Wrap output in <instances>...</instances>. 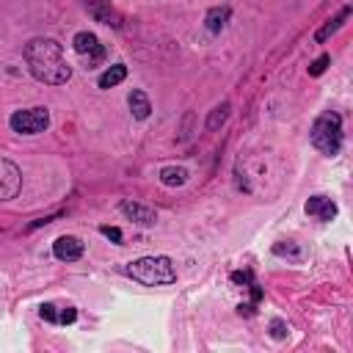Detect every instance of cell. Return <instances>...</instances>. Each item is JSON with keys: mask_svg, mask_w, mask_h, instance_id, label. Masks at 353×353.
I'll list each match as a JSON object with an SVG mask.
<instances>
[{"mask_svg": "<svg viewBox=\"0 0 353 353\" xmlns=\"http://www.w3.org/2000/svg\"><path fill=\"white\" fill-rule=\"evenodd\" d=\"M229 17H232V11H229L226 6H218V8H210V11H207L204 25H207V30H210V33H221V30L226 28Z\"/></svg>", "mask_w": 353, "mask_h": 353, "instance_id": "11", "label": "cell"}, {"mask_svg": "<svg viewBox=\"0 0 353 353\" xmlns=\"http://www.w3.org/2000/svg\"><path fill=\"white\" fill-rule=\"evenodd\" d=\"M124 77H127V66H124V63H116V66H110L108 72L99 74V88H113V85H119Z\"/></svg>", "mask_w": 353, "mask_h": 353, "instance_id": "14", "label": "cell"}, {"mask_svg": "<svg viewBox=\"0 0 353 353\" xmlns=\"http://www.w3.org/2000/svg\"><path fill=\"white\" fill-rule=\"evenodd\" d=\"M232 281H237V284H251V273H248V270H237V273H232Z\"/></svg>", "mask_w": 353, "mask_h": 353, "instance_id": "21", "label": "cell"}, {"mask_svg": "<svg viewBox=\"0 0 353 353\" xmlns=\"http://www.w3.org/2000/svg\"><path fill=\"white\" fill-rule=\"evenodd\" d=\"M25 63L39 83L61 85L72 77V66L63 58V47L55 39H30L25 44Z\"/></svg>", "mask_w": 353, "mask_h": 353, "instance_id": "1", "label": "cell"}, {"mask_svg": "<svg viewBox=\"0 0 353 353\" xmlns=\"http://www.w3.org/2000/svg\"><path fill=\"white\" fill-rule=\"evenodd\" d=\"M312 143H314V149H320L323 154H331V157L339 152V146H342V119H339V113L325 110L314 119Z\"/></svg>", "mask_w": 353, "mask_h": 353, "instance_id": "3", "label": "cell"}, {"mask_svg": "<svg viewBox=\"0 0 353 353\" xmlns=\"http://www.w3.org/2000/svg\"><path fill=\"white\" fill-rule=\"evenodd\" d=\"M229 110H232V105H229V102H221L218 108H212V113H210V119H207V130H218V127L226 121Z\"/></svg>", "mask_w": 353, "mask_h": 353, "instance_id": "16", "label": "cell"}, {"mask_svg": "<svg viewBox=\"0 0 353 353\" xmlns=\"http://www.w3.org/2000/svg\"><path fill=\"white\" fill-rule=\"evenodd\" d=\"M85 8H88V14H91L97 22H102V25H108V28H121V25H124L121 14L110 6V0H85Z\"/></svg>", "mask_w": 353, "mask_h": 353, "instance_id": "7", "label": "cell"}, {"mask_svg": "<svg viewBox=\"0 0 353 353\" xmlns=\"http://www.w3.org/2000/svg\"><path fill=\"white\" fill-rule=\"evenodd\" d=\"M72 47H74V52L83 58L85 69H94V66H99V63L105 61V55H108L105 44H102V41H99L94 33H88V30L77 33V36H74V41H72Z\"/></svg>", "mask_w": 353, "mask_h": 353, "instance_id": "5", "label": "cell"}, {"mask_svg": "<svg viewBox=\"0 0 353 353\" xmlns=\"http://www.w3.org/2000/svg\"><path fill=\"white\" fill-rule=\"evenodd\" d=\"M347 17H350V6H345V8H342L336 17H334V19H328V22H325V25H323V28L314 33V41H317V44H320V41H325L331 33H336V30L342 28V22H345Z\"/></svg>", "mask_w": 353, "mask_h": 353, "instance_id": "13", "label": "cell"}, {"mask_svg": "<svg viewBox=\"0 0 353 353\" xmlns=\"http://www.w3.org/2000/svg\"><path fill=\"white\" fill-rule=\"evenodd\" d=\"M99 232H102L105 237H110L113 243H121V240H124V234H121V229H116V226H99Z\"/></svg>", "mask_w": 353, "mask_h": 353, "instance_id": "18", "label": "cell"}, {"mask_svg": "<svg viewBox=\"0 0 353 353\" xmlns=\"http://www.w3.org/2000/svg\"><path fill=\"white\" fill-rule=\"evenodd\" d=\"M306 215H312V218H317V221H331L334 215H336V204L328 199V196H312L309 201H306Z\"/></svg>", "mask_w": 353, "mask_h": 353, "instance_id": "9", "label": "cell"}, {"mask_svg": "<svg viewBox=\"0 0 353 353\" xmlns=\"http://www.w3.org/2000/svg\"><path fill=\"white\" fill-rule=\"evenodd\" d=\"M127 102H130V110H132V116L135 119H149V113H152V105H149V97L143 94V91H130V97H127Z\"/></svg>", "mask_w": 353, "mask_h": 353, "instance_id": "12", "label": "cell"}, {"mask_svg": "<svg viewBox=\"0 0 353 353\" xmlns=\"http://www.w3.org/2000/svg\"><path fill=\"white\" fill-rule=\"evenodd\" d=\"M22 188V174L11 160H0V201H8L19 193Z\"/></svg>", "mask_w": 353, "mask_h": 353, "instance_id": "6", "label": "cell"}, {"mask_svg": "<svg viewBox=\"0 0 353 353\" xmlns=\"http://www.w3.org/2000/svg\"><path fill=\"white\" fill-rule=\"evenodd\" d=\"M328 63H331V55H320V58L309 66V74H312V77H320V74L325 72V66H328Z\"/></svg>", "mask_w": 353, "mask_h": 353, "instance_id": "17", "label": "cell"}, {"mask_svg": "<svg viewBox=\"0 0 353 353\" xmlns=\"http://www.w3.org/2000/svg\"><path fill=\"white\" fill-rule=\"evenodd\" d=\"M52 254H55L58 259H63V262H74V259L83 256V243H80V237H74V234H63V237H58V240L52 243Z\"/></svg>", "mask_w": 353, "mask_h": 353, "instance_id": "8", "label": "cell"}, {"mask_svg": "<svg viewBox=\"0 0 353 353\" xmlns=\"http://www.w3.org/2000/svg\"><path fill=\"white\" fill-rule=\"evenodd\" d=\"M124 273L146 287H160V284L176 281V268L168 256H141V259L124 265Z\"/></svg>", "mask_w": 353, "mask_h": 353, "instance_id": "2", "label": "cell"}, {"mask_svg": "<svg viewBox=\"0 0 353 353\" xmlns=\"http://www.w3.org/2000/svg\"><path fill=\"white\" fill-rule=\"evenodd\" d=\"M11 130L19 135H36L44 132L50 124V110L47 108H25V110H14L8 119Z\"/></svg>", "mask_w": 353, "mask_h": 353, "instance_id": "4", "label": "cell"}, {"mask_svg": "<svg viewBox=\"0 0 353 353\" xmlns=\"http://www.w3.org/2000/svg\"><path fill=\"white\" fill-rule=\"evenodd\" d=\"M273 254H279V256H284V254H290V256H298L301 251H298L295 245H290V243H287V245H284V243H279V245H273Z\"/></svg>", "mask_w": 353, "mask_h": 353, "instance_id": "20", "label": "cell"}, {"mask_svg": "<svg viewBox=\"0 0 353 353\" xmlns=\"http://www.w3.org/2000/svg\"><path fill=\"white\" fill-rule=\"evenodd\" d=\"M121 212H124L127 218H132V221L143 223V226H152V223L157 221V212H154L152 207H143V204L130 201V199H124V201H121Z\"/></svg>", "mask_w": 353, "mask_h": 353, "instance_id": "10", "label": "cell"}, {"mask_svg": "<svg viewBox=\"0 0 353 353\" xmlns=\"http://www.w3.org/2000/svg\"><path fill=\"white\" fill-rule=\"evenodd\" d=\"M185 179H188V171H185L182 165H165V168L160 171V182L168 185V188L185 185Z\"/></svg>", "mask_w": 353, "mask_h": 353, "instance_id": "15", "label": "cell"}, {"mask_svg": "<svg viewBox=\"0 0 353 353\" xmlns=\"http://www.w3.org/2000/svg\"><path fill=\"white\" fill-rule=\"evenodd\" d=\"M270 336H273V339H284V336H287V325H284L281 320H273V323H270Z\"/></svg>", "mask_w": 353, "mask_h": 353, "instance_id": "19", "label": "cell"}]
</instances>
